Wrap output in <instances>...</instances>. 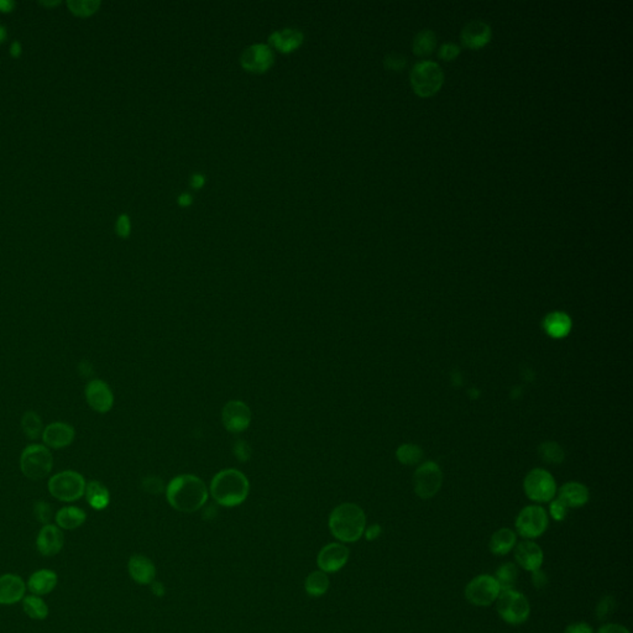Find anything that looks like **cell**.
Here are the masks:
<instances>
[{
  "label": "cell",
  "mask_w": 633,
  "mask_h": 633,
  "mask_svg": "<svg viewBox=\"0 0 633 633\" xmlns=\"http://www.w3.org/2000/svg\"><path fill=\"white\" fill-rule=\"evenodd\" d=\"M209 491L206 484L192 474L172 479L166 487V498L171 507L184 514H193L206 505Z\"/></svg>",
  "instance_id": "cell-1"
},
{
  "label": "cell",
  "mask_w": 633,
  "mask_h": 633,
  "mask_svg": "<svg viewBox=\"0 0 633 633\" xmlns=\"http://www.w3.org/2000/svg\"><path fill=\"white\" fill-rule=\"evenodd\" d=\"M328 526L330 533L338 541L354 543L365 533L366 514L357 503H341L330 512Z\"/></svg>",
  "instance_id": "cell-2"
},
{
  "label": "cell",
  "mask_w": 633,
  "mask_h": 633,
  "mask_svg": "<svg viewBox=\"0 0 633 633\" xmlns=\"http://www.w3.org/2000/svg\"><path fill=\"white\" fill-rule=\"evenodd\" d=\"M249 491V480L238 469L219 471L213 477L209 487L213 500L224 507H235L241 505L248 498Z\"/></svg>",
  "instance_id": "cell-3"
},
{
  "label": "cell",
  "mask_w": 633,
  "mask_h": 633,
  "mask_svg": "<svg viewBox=\"0 0 633 633\" xmlns=\"http://www.w3.org/2000/svg\"><path fill=\"white\" fill-rule=\"evenodd\" d=\"M19 464L27 479L38 482L49 477L54 466V458L46 445L30 444L22 450Z\"/></svg>",
  "instance_id": "cell-4"
},
{
  "label": "cell",
  "mask_w": 633,
  "mask_h": 633,
  "mask_svg": "<svg viewBox=\"0 0 633 633\" xmlns=\"http://www.w3.org/2000/svg\"><path fill=\"white\" fill-rule=\"evenodd\" d=\"M411 86L417 96L432 97L443 86L444 73L434 61H419L413 66L410 75Z\"/></svg>",
  "instance_id": "cell-5"
},
{
  "label": "cell",
  "mask_w": 633,
  "mask_h": 633,
  "mask_svg": "<svg viewBox=\"0 0 633 633\" xmlns=\"http://www.w3.org/2000/svg\"><path fill=\"white\" fill-rule=\"evenodd\" d=\"M496 610L502 621L512 626H519L525 623L530 617V601L519 590H503L496 600Z\"/></svg>",
  "instance_id": "cell-6"
},
{
  "label": "cell",
  "mask_w": 633,
  "mask_h": 633,
  "mask_svg": "<svg viewBox=\"0 0 633 633\" xmlns=\"http://www.w3.org/2000/svg\"><path fill=\"white\" fill-rule=\"evenodd\" d=\"M86 480L75 470L57 472L50 477L47 489L52 498L62 502H75L86 493Z\"/></svg>",
  "instance_id": "cell-7"
},
{
  "label": "cell",
  "mask_w": 633,
  "mask_h": 633,
  "mask_svg": "<svg viewBox=\"0 0 633 633\" xmlns=\"http://www.w3.org/2000/svg\"><path fill=\"white\" fill-rule=\"evenodd\" d=\"M501 593L500 585L493 575L482 574L471 579L466 586V600L477 607L491 606Z\"/></svg>",
  "instance_id": "cell-8"
},
{
  "label": "cell",
  "mask_w": 633,
  "mask_h": 633,
  "mask_svg": "<svg viewBox=\"0 0 633 633\" xmlns=\"http://www.w3.org/2000/svg\"><path fill=\"white\" fill-rule=\"evenodd\" d=\"M549 525L546 509L541 506H527L516 519V530L521 537L535 539L541 537Z\"/></svg>",
  "instance_id": "cell-9"
},
{
  "label": "cell",
  "mask_w": 633,
  "mask_h": 633,
  "mask_svg": "<svg viewBox=\"0 0 633 633\" xmlns=\"http://www.w3.org/2000/svg\"><path fill=\"white\" fill-rule=\"evenodd\" d=\"M525 493L527 498L535 502H549L557 493V484L554 477L543 469L530 471L526 477Z\"/></svg>",
  "instance_id": "cell-10"
},
{
  "label": "cell",
  "mask_w": 633,
  "mask_h": 633,
  "mask_svg": "<svg viewBox=\"0 0 633 633\" xmlns=\"http://www.w3.org/2000/svg\"><path fill=\"white\" fill-rule=\"evenodd\" d=\"M443 482V474L437 463L426 461L413 475V486L418 498H432L438 493Z\"/></svg>",
  "instance_id": "cell-11"
},
{
  "label": "cell",
  "mask_w": 633,
  "mask_h": 633,
  "mask_svg": "<svg viewBox=\"0 0 633 633\" xmlns=\"http://www.w3.org/2000/svg\"><path fill=\"white\" fill-rule=\"evenodd\" d=\"M251 411L243 401H229L222 410L223 426L230 433H241L249 428L251 423Z\"/></svg>",
  "instance_id": "cell-12"
},
{
  "label": "cell",
  "mask_w": 633,
  "mask_h": 633,
  "mask_svg": "<svg viewBox=\"0 0 633 633\" xmlns=\"http://www.w3.org/2000/svg\"><path fill=\"white\" fill-rule=\"evenodd\" d=\"M350 551L345 544L329 543L323 546L317 557V565L325 573H336L347 565Z\"/></svg>",
  "instance_id": "cell-13"
},
{
  "label": "cell",
  "mask_w": 633,
  "mask_h": 633,
  "mask_svg": "<svg viewBox=\"0 0 633 633\" xmlns=\"http://www.w3.org/2000/svg\"><path fill=\"white\" fill-rule=\"evenodd\" d=\"M88 405L97 413H108L114 406L113 391L103 380H91L84 389Z\"/></svg>",
  "instance_id": "cell-14"
},
{
  "label": "cell",
  "mask_w": 633,
  "mask_h": 633,
  "mask_svg": "<svg viewBox=\"0 0 633 633\" xmlns=\"http://www.w3.org/2000/svg\"><path fill=\"white\" fill-rule=\"evenodd\" d=\"M493 38V30L482 20H471L463 27L460 40L464 47L469 50H480L486 46Z\"/></svg>",
  "instance_id": "cell-15"
},
{
  "label": "cell",
  "mask_w": 633,
  "mask_h": 633,
  "mask_svg": "<svg viewBox=\"0 0 633 633\" xmlns=\"http://www.w3.org/2000/svg\"><path fill=\"white\" fill-rule=\"evenodd\" d=\"M274 64V54L267 45L250 46L241 54V66L249 72L262 73Z\"/></svg>",
  "instance_id": "cell-16"
},
{
  "label": "cell",
  "mask_w": 633,
  "mask_h": 633,
  "mask_svg": "<svg viewBox=\"0 0 633 633\" xmlns=\"http://www.w3.org/2000/svg\"><path fill=\"white\" fill-rule=\"evenodd\" d=\"M65 537L60 527L56 525H44L36 537V549L44 557H54L62 551Z\"/></svg>",
  "instance_id": "cell-17"
},
{
  "label": "cell",
  "mask_w": 633,
  "mask_h": 633,
  "mask_svg": "<svg viewBox=\"0 0 633 633\" xmlns=\"http://www.w3.org/2000/svg\"><path fill=\"white\" fill-rule=\"evenodd\" d=\"M27 593V583L17 574L0 575V605L10 606L22 601Z\"/></svg>",
  "instance_id": "cell-18"
},
{
  "label": "cell",
  "mask_w": 633,
  "mask_h": 633,
  "mask_svg": "<svg viewBox=\"0 0 633 633\" xmlns=\"http://www.w3.org/2000/svg\"><path fill=\"white\" fill-rule=\"evenodd\" d=\"M514 549L516 563L519 564L521 568L525 569L530 573L541 569L543 560H544V553L536 542H532L530 539L521 542L514 546Z\"/></svg>",
  "instance_id": "cell-19"
},
{
  "label": "cell",
  "mask_w": 633,
  "mask_h": 633,
  "mask_svg": "<svg viewBox=\"0 0 633 633\" xmlns=\"http://www.w3.org/2000/svg\"><path fill=\"white\" fill-rule=\"evenodd\" d=\"M41 437L47 448L62 449L73 443L75 437H76V431L68 423H50L49 426L44 428Z\"/></svg>",
  "instance_id": "cell-20"
},
{
  "label": "cell",
  "mask_w": 633,
  "mask_h": 633,
  "mask_svg": "<svg viewBox=\"0 0 633 633\" xmlns=\"http://www.w3.org/2000/svg\"><path fill=\"white\" fill-rule=\"evenodd\" d=\"M128 570L131 579L140 585H151L155 581L156 576V567L152 563L151 559L134 554L131 556L128 562Z\"/></svg>",
  "instance_id": "cell-21"
},
{
  "label": "cell",
  "mask_w": 633,
  "mask_h": 633,
  "mask_svg": "<svg viewBox=\"0 0 633 633\" xmlns=\"http://www.w3.org/2000/svg\"><path fill=\"white\" fill-rule=\"evenodd\" d=\"M59 584V575L51 569H38L27 579V589L33 595L45 596L51 594Z\"/></svg>",
  "instance_id": "cell-22"
},
{
  "label": "cell",
  "mask_w": 633,
  "mask_h": 633,
  "mask_svg": "<svg viewBox=\"0 0 633 633\" xmlns=\"http://www.w3.org/2000/svg\"><path fill=\"white\" fill-rule=\"evenodd\" d=\"M269 41L275 49L281 51L283 54H288L302 45L304 33L295 29H285L281 31H275L272 33L269 38Z\"/></svg>",
  "instance_id": "cell-23"
},
{
  "label": "cell",
  "mask_w": 633,
  "mask_h": 633,
  "mask_svg": "<svg viewBox=\"0 0 633 633\" xmlns=\"http://www.w3.org/2000/svg\"><path fill=\"white\" fill-rule=\"evenodd\" d=\"M87 520V514L76 506H66L59 509L54 514L56 526L61 530H73L84 525Z\"/></svg>",
  "instance_id": "cell-24"
},
{
  "label": "cell",
  "mask_w": 633,
  "mask_h": 633,
  "mask_svg": "<svg viewBox=\"0 0 633 633\" xmlns=\"http://www.w3.org/2000/svg\"><path fill=\"white\" fill-rule=\"evenodd\" d=\"M559 500H562L568 509L581 507L589 501V490L579 482H568L559 490Z\"/></svg>",
  "instance_id": "cell-25"
},
{
  "label": "cell",
  "mask_w": 633,
  "mask_h": 633,
  "mask_svg": "<svg viewBox=\"0 0 633 633\" xmlns=\"http://www.w3.org/2000/svg\"><path fill=\"white\" fill-rule=\"evenodd\" d=\"M516 542H517V536H516L514 530L511 528H501V530H496L490 538L489 548L493 556L502 557V556L509 554L511 551H514Z\"/></svg>",
  "instance_id": "cell-26"
},
{
  "label": "cell",
  "mask_w": 633,
  "mask_h": 633,
  "mask_svg": "<svg viewBox=\"0 0 633 633\" xmlns=\"http://www.w3.org/2000/svg\"><path fill=\"white\" fill-rule=\"evenodd\" d=\"M543 328L548 336L552 338H564L568 336L572 329V320L568 314L564 312H552L546 314L543 320Z\"/></svg>",
  "instance_id": "cell-27"
},
{
  "label": "cell",
  "mask_w": 633,
  "mask_h": 633,
  "mask_svg": "<svg viewBox=\"0 0 633 633\" xmlns=\"http://www.w3.org/2000/svg\"><path fill=\"white\" fill-rule=\"evenodd\" d=\"M84 495L87 498L89 506L97 511L107 509L110 502V493H109L108 489L107 486H104L102 482H97V480L88 484Z\"/></svg>",
  "instance_id": "cell-28"
},
{
  "label": "cell",
  "mask_w": 633,
  "mask_h": 633,
  "mask_svg": "<svg viewBox=\"0 0 633 633\" xmlns=\"http://www.w3.org/2000/svg\"><path fill=\"white\" fill-rule=\"evenodd\" d=\"M22 610L27 613V617L36 620V621H44L50 615V609L47 604L45 602L43 596L27 595L22 599Z\"/></svg>",
  "instance_id": "cell-29"
},
{
  "label": "cell",
  "mask_w": 633,
  "mask_h": 633,
  "mask_svg": "<svg viewBox=\"0 0 633 633\" xmlns=\"http://www.w3.org/2000/svg\"><path fill=\"white\" fill-rule=\"evenodd\" d=\"M330 581L328 574L322 570H315L308 574L304 580V589L309 596L320 597L329 590Z\"/></svg>",
  "instance_id": "cell-30"
},
{
  "label": "cell",
  "mask_w": 633,
  "mask_h": 633,
  "mask_svg": "<svg viewBox=\"0 0 633 633\" xmlns=\"http://www.w3.org/2000/svg\"><path fill=\"white\" fill-rule=\"evenodd\" d=\"M437 46V35L431 29H424L417 33L413 38V52L419 57L429 56L434 52Z\"/></svg>",
  "instance_id": "cell-31"
},
{
  "label": "cell",
  "mask_w": 633,
  "mask_h": 633,
  "mask_svg": "<svg viewBox=\"0 0 633 633\" xmlns=\"http://www.w3.org/2000/svg\"><path fill=\"white\" fill-rule=\"evenodd\" d=\"M22 429L27 438L36 440L43 435V419L35 411H27L22 415Z\"/></svg>",
  "instance_id": "cell-32"
},
{
  "label": "cell",
  "mask_w": 633,
  "mask_h": 633,
  "mask_svg": "<svg viewBox=\"0 0 633 633\" xmlns=\"http://www.w3.org/2000/svg\"><path fill=\"white\" fill-rule=\"evenodd\" d=\"M495 579L500 585L501 591L514 589V585L519 579V568L514 563H505L496 570Z\"/></svg>",
  "instance_id": "cell-33"
},
{
  "label": "cell",
  "mask_w": 633,
  "mask_h": 633,
  "mask_svg": "<svg viewBox=\"0 0 633 633\" xmlns=\"http://www.w3.org/2000/svg\"><path fill=\"white\" fill-rule=\"evenodd\" d=\"M538 454L541 459L548 464H560L564 460V450L556 442H544L538 448Z\"/></svg>",
  "instance_id": "cell-34"
},
{
  "label": "cell",
  "mask_w": 633,
  "mask_h": 633,
  "mask_svg": "<svg viewBox=\"0 0 633 633\" xmlns=\"http://www.w3.org/2000/svg\"><path fill=\"white\" fill-rule=\"evenodd\" d=\"M397 459L405 466H415L422 459L423 452L415 444H403L396 452Z\"/></svg>",
  "instance_id": "cell-35"
},
{
  "label": "cell",
  "mask_w": 633,
  "mask_h": 633,
  "mask_svg": "<svg viewBox=\"0 0 633 633\" xmlns=\"http://www.w3.org/2000/svg\"><path fill=\"white\" fill-rule=\"evenodd\" d=\"M67 4L70 10L73 11L76 15L88 17L97 11L98 8L100 6V1H97V0H68Z\"/></svg>",
  "instance_id": "cell-36"
},
{
  "label": "cell",
  "mask_w": 633,
  "mask_h": 633,
  "mask_svg": "<svg viewBox=\"0 0 633 633\" xmlns=\"http://www.w3.org/2000/svg\"><path fill=\"white\" fill-rule=\"evenodd\" d=\"M33 514L38 522H41L43 525H49L52 517V507L50 506V503L38 501L33 506Z\"/></svg>",
  "instance_id": "cell-37"
},
{
  "label": "cell",
  "mask_w": 633,
  "mask_h": 633,
  "mask_svg": "<svg viewBox=\"0 0 633 633\" xmlns=\"http://www.w3.org/2000/svg\"><path fill=\"white\" fill-rule=\"evenodd\" d=\"M384 65L387 70H402L407 66V59L400 54H390L385 57Z\"/></svg>",
  "instance_id": "cell-38"
},
{
  "label": "cell",
  "mask_w": 633,
  "mask_h": 633,
  "mask_svg": "<svg viewBox=\"0 0 633 633\" xmlns=\"http://www.w3.org/2000/svg\"><path fill=\"white\" fill-rule=\"evenodd\" d=\"M615 605H616V602H615V599L612 596L602 597L600 602H599V605L596 607V613H597L599 620L602 621V620H605V618L610 616L612 610L615 609Z\"/></svg>",
  "instance_id": "cell-39"
},
{
  "label": "cell",
  "mask_w": 633,
  "mask_h": 633,
  "mask_svg": "<svg viewBox=\"0 0 633 633\" xmlns=\"http://www.w3.org/2000/svg\"><path fill=\"white\" fill-rule=\"evenodd\" d=\"M460 51L461 50H460L458 45L453 44V43H447V44H443L440 46V49L438 51V57L440 60L453 61L459 56Z\"/></svg>",
  "instance_id": "cell-40"
},
{
  "label": "cell",
  "mask_w": 633,
  "mask_h": 633,
  "mask_svg": "<svg viewBox=\"0 0 633 633\" xmlns=\"http://www.w3.org/2000/svg\"><path fill=\"white\" fill-rule=\"evenodd\" d=\"M551 516L556 521H563L565 520L567 514H568V506L559 498H556L554 501H552L551 503Z\"/></svg>",
  "instance_id": "cell-41"
},
{
  "label": "cell",
  "mask_w": 633,
  "mask_h": 633,
  "mask_svg": "<svg viewBox=\"0 0 633 633\" xmlns=\"http://www.w3.org/2000/svg\"><path fill=\"white\" fill-rule=\"evenodd\" d=\"M142 486L145 489V491L154 493V495L161 493L163 491V482L156 477H147V479L144 480V482H142Z\"/></svg>",
  "instance_id": "cell-42"
},
{
  "label": "cell",
  "mask_w": 633,
  "mask_h": 633,
  "mask_svg": "<svg viewBox=\"0 0 633 633\" xmlns=\"http://www.w3.org/2000/svg\"><path fill=\"white\" fill-rule=\"evenodd\" d=\"M117 234L121 238H126L131 234V221L128 216H120L117 221Z\"/></svg>",
  "instance_id": "cell-43"
},
{
  "label": "cell",
  "mask_w": 633,
  "mask_h": 633,
  "mask_svg": "<svg viewBox=\"0 0 633 633\" xmlns=\"http://www.w3.org/2000/svg\"><path fill=\"white\" fill-rule=\"evenodd\" d=\"M563 633H594V630L586 623H574L564 630Z\"/></svg>",
  "instance_id": "cell-44"
},
{
  "label": "cell",
  "mask_w": 633,
  "mask_h": 633,
  "mask_svg": "<svg viewBox=\"0 0 633 633\" xmlns=\"http://www.w3.org/2000/svg\"><path fill=\"white\" fill-rule=\"evenodd\" d=\"M234 453L238 456L239 459L241 461H246L249 459L250 455H251V452H250L249 445L244 442H238L234 445Z\"/></svg>",
  "instance_id": "cell-45"
},
{
  "label": "cell",
  "mask_w": 633,
  "mask_h": 633,
  "mask_svg": "<svg viewBox=\"0 0 633 633\" xmlns=\"http://www.w3.org/2000/svg\"><path fill=\"white\" fill-rule=\"evenodd\" d=\"M596 633H631L627 628L620 623H606L601 626Z\"/></svg>",
  "instance_id": "cell-46"
},
{
  "label": "cell",
  "mask_w": 633,
  "mask_h": 633,
  "mask_svg": "<svg viewBox=\"0 0 633 633\" xmlns=\"http://www.w3.org/2000/svg\"><path fill=\"white\" fill-rule=\"evenodd\" d=\"M532 583H533V586H536L538 589L544 588L548 584V578H546V573L541 572V569L533 572L532 573Z\"/></svg>",
  "instance_id": "cell-47"
},
{
  "label": "cell",
  "mask_w": 633,
  "mask_h": 633,
  "mask_svg": "<svg viewBox=\"0 0 633 633\" xmlns=\"http://www.w3.org/2000/svg\"><path fill=\"white\" fill-rule=\"evenodd\" d=\"M78 373H80L82 378H91L93 375L92 364L87 362V360H83L78 365Z\"/></svg>",
  "instance_id": "cell-48"
},
{
  "label": "cell",
  "mask_w": 633,
  "mask_h": 633,
  "mask_svg": "<svg viewBox=\"0 0 633 633\" xmlns=\"http://www.w3.org/2000/svg\"><path fill=\"white\" fill-rule=\"evenodd\" d=\"M366 532L364 533L368 541H373L375 538H378L381 533V527L379 525H373L371 527H368V530H365Z\"/></svg>",
  "instance_id": "cell-49"
},
{
  "label": "cell",
  "mask_w": 633,
  "mask_h": 633,
  "mask_svg": "<svg viewBox=\"0 0 633 633\" xmlns=\"http://www.w3.org/2000/svg\"><path fill=\"white\" fill-rule=\"evenodd\" d=\"M204 184V176L203 174H195L192 179H191V186L195 187V188H200Z\"/></svg>",
  "instance_id": "cell-50"
},
{
  "label": "cell",
  "mask_w": 633,
  "mask_h": 633,
  "mask_svg": "<svg viewBox=\"0 0 633 633\" xmlns=\"http://www.w3.org/2000/svg\"><path fill=\"white\" fill-rule=\"evenodd\" d=\"M191 203H192V198H191L190 195H187V193H184V195H179V206L187 207V206H190Z\"/></svg>",
  "instance_id": "cell-51"
},
{
  "label": "cell",
  "mask_w": 633,
  "mask_h": 633,
  "mask_svg": "<svg viewBox=\"0 0 633 633\" xmlns=\"http://www.w3.org/2000/svg\"><path fill=\"white\" fill-rule=\"evenodd\" d=\"M151 589L152 593L156 594V595H163L165 594V589H163V585L160 584V583H156V581L152 583Z\"/></svg>",
  "instance_id": "cell-52"
},
{
  "label": "cell",
  "mask_w": 633,
  "mask_h": 633,
  "mask_svg": "<svg viewBox=\"0 0 633 633\" xmlns=\"http://www.w3.org/2000/svg\"><path fill=\"white\" fill-rule=\"evenodd\" d=\"M14 8V3L13 1H8V0H0V10L1 11H11Z\"/></svg>",
  "instance_id": "cell-53"
},
{
  "label": "cell",
  "mask_w": 633,
  "mask_h": 633,
  "mask_svg": "<svg viewBox=\"0 0 633 633\" xmlns=\"http://www.w3.org/2000/svg\"><path fill=\"white\" fill-rule=\"evenodd\" d=\"M10 54L11 56H14V57L20 56V54H22V45L19 44L17 41H15L14 44L11 45Z\"/></svg>",
  "instance_id": "cell-54"
},
{
  "label": "cell",
  "mask_w": 633,
  "mask_h": 633,
  "mask_svg": "<svg viewBox=\"0 0 633 633\" xmlns=\"http://www.w3.org/2000/svg\"><path fill=\"white\" fill-rule=\"evenodd\" d=\"M6 38V29L3 27H0V43H3Z\"/></svg>",
  "instance_id": "cell-55"
},
{
  "label": "cell",
  "mask_w": 633,
  "mask_h": 633,
  "mask_svg": "<svg viewBox=\"0 0 633 633\" xmlns=\"http://www.w3.org/2000/svg\"><path fill=\"white\" fill-rule=\"evenodd\" d=\"M43 4H45V6H56V4H59V1H54V3H49V1H45V3H43Z\"/></svg>",
  "instance_id": "cell-56"
}]
</instances>
